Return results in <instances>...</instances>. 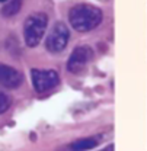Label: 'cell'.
<instances>
[{"label": "cell", "instance_id": "cell-1", "mask_svg": "<svg viewBox=\"0 0 147 151\" xmlns=\"http://www.w3.org/2000/svg\"><path fill=\"white\" fill-rule=\"evenodd\" d=\"M104 13L99 7L93 4H76L69 12V22L74 31L77 32H89L101 25Z\"/></svg>", "mask_w": 147, "mask_h": 151}, {"label": "cell", "instance_id": "cell-2", "mask_svg": "<svg viewBox=\"0 0 147 151\" xmlns=\"http://www.w3.org/2000/svg\"><path fill=\"white\" fill-rule=\"evenodd\" d=\"M47 26H48V16L45 13L42 12L32 13L25 20V25H23L25 44L31 48L37 47L47 31Z\"/></svg>", "mask_w": 147, "mask_h": 151}, {"label": "cell", "instance_id": "cell-3", "mask_svg": "<svg viewBox=\"0 0 147 151\" xmlns=\"http://www.w3.org/2000/svg\"><path fill=\"white\" fill-rule=\"evenodd\" d=\"M31 77H32V84L35 92L39 94L47 93L57 87L60 83V76L55 70H38L32 68L31 70Z\"/></svg>", "mask_w": 147, "mask_h": 151}, {"label": "cell", "instance_id": "cell-4", "mask_svg": "<svg viewBox=\"0 0 147 151\" xmlns=\"http://www.w3.org/2000/svg\"><path fill=\"white\" fill-rule=\"evenodd\" d=\"M69 39H70V32L67 26L63 22H57L51 29V34L45 41V47L50 52L57 54V52H61L67 47Z\"/></svg>", "mask_w": 147, "mask_h": 151}, {"label": "cell", "instance_id": "cell-5", "mask_svg": "<svg viewBox=\"0 0 147 151\" xmlns=\"http://www.w3.org/2000/svg\"><path fill=\"white\" fill-rule=\"evenodd\" d=\"M93 57V50L89 45H79L76 47L72 52V55L67 61V70L72 74H80L86 65L89 64V61Z\"/></svg>", "mask_w": 147, "mask_h": 151}, {"label": "cell", "instance_id": "cell-6", "mask_svg": "<svg viewBox=\"0 0 147 151\" xmlns=\"http://www.w3.org/2000/svg\"><path fill=\"white\" fill-rule=\"evenodd\" d=\"M23 77L16 68L0 64V86L4 89H18L22 84Z\"/></svg>", "mask_w": 147, "mask_h": 151}, {"label": "cell", "instance_id": "cell-7", "mask_svg": "<svg viewBox=\"0 0 147 151\" xmlns=\"http://www.w3.org/2000/svg\"><path fill=\"white\" fill-rule=\"evenodd\" d=\"M22 3H23V0H7L6 3H3L1 15L4 18H12V16L18 15L22 9Z\"/></svg>", "mask_w": 147, "mask_h": 151}, {"label": "cell", "instance_id": "cell-8", "mask_svg": "<svg viewBox=\"0 0 147 151\" xmlns=\"http://www.w3.org/2000/svg\"><path fill=\"white\" fill-rule=\"evenodd\" d=\"M96 145H98V138L91 137V138H83V139L74 141L73 144L69 145V148L70 150H91Z\"/></svg>", "mask_w": 147, "mask_h": 151}, {"label": "cell", "instance_id": "cell-9", "mask_svg": "<svg viewBox=\"0 0 147 151\" xmlns=\"http://www.w3.org/2000/svg\"><path fill=\"white\" fill-rule=\"evenodd\" d=\"M10 105H12V97L6 92L0 90V115L6 112L10 108Z\"/></svg>", "mask_w": 147, "mask_h": 151}, {"label": "cell", "instance_id": "cell-10", "mask_svg": "<svg viewBox=\"0 0 147 151\" xmlns=\"http://www.w3.org/2000/svg\"><path fill=\"white\" fill-rule=\"evenodd\" d=\"M6 1H7V0H0V3H6Z\"/></svg>", "mask_w": 147, "mask_h": 151}]
</instances>
